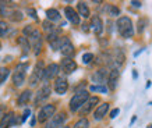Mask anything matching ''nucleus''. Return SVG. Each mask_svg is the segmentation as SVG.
I'll return each instance as SVG.
<instances>
[{
	"label": "nucleus",
	"mask_w": 152,
	"mask_h": 128,
	"mask_svg": "<svg viewBox=\"0 0 152 128\" xmlns=\"http://www.w3.org/2000/svg\"><path fill=\"white\" fill-rule=\"evenodd\" d=\"M24 38H27L28 43L31 46V49L34 50L35 56H38L42 50V43H43V39H42V33L39 32V29H37L32 25H27V27L23 29Z\"/></svg>",
	"instance_id": "obj_1"
},
{
	"label": "nucleus",
	"mask_w": 152,
	"mask_h": 128,
	"mask_svg": "<svg viewBox=\"0 0 152 128\" xmlns=\"http://www.w3.org/2000/svg\"><path fill=\"white\" fill-rule=\"evenodd\" d=\"M116 28H117V32L120 33V36L124 38V39H130V38L134 36V25L133 21L129 18V17H119L117 23H116Z\"/></svg>",
	"instance_id": "obj_2"
},
{
	"label": "nucleus",
	"mask_w": 152,
	"mask_h": 128,
	"mask_svg": "<svg viewBox=\"0 0 152 128\" xmlns=\"http://www.w3.org/2000/svg\"><path fill=\"white\" fill-rule=\"evenodd\" d=\"M29 67V64L28 63H20L15 70H14L13 73V84L14 87H23L24 82H25V77H27V70Z\"/></svg>",
	"instance_id": "obj_3"
},
{
	"label": "nucleus",
	"mask_w": 152,
	"mask_h": 128,
	"mask_svg": "<svg viewBox=\"0 0 152 128\" xmlns=\"http://www.w3.org/2000/svg\"><path fill=\"white\" fill-rule=\"evenodd\" d=\"M88 97H89V95H88L87 91H84V89L83 91H78L71 97V100H70V110L71 111H78L83 107L84 103L88 100Z\"/></svg>",
	"instance_id": "obj_4"
},
{
	"label": "nucleus",
	"mask_w": 152,
	"mask_h": 128,
	"mask_svg": "<svg viewBox=\"0 0 152 128\" xmlns=\"http://www.w3.org/2000/svg\"><path fill=\"white\" fill-rule=\"evenodd\" d=\"M43 71H45V65H43V61H38L35 68H34L31 77H29V85L31 87H35L43 79Z\"/></svg>",
	"instance_id": "obj_5"
},
{
	"label": "nucleus",
	"mask_w": 152,
	"mask_h": 128,
	"mask_svg": "<svg viewBox=\"0 0 152 128\" xmlns=\"http://www.w3.org/2000/svg\"><path fill=\"white\" fill-rule=\"evenodd\" d=\"M56 113V106L55 105H45L42 106L38 114V121L39 123H45L48 120H50Z\"/></svg>",
	"instance_id": "obj_6"
},
{
	"label": "nucleus",
	"mask_w": 152,
	"mask_h": 128,
	"mask_svg": "<svg viewBox=\"0 0 152 128\" xmlns=\"http://www.w3.org/2000/svg\"><path fill=\"white\" fill-rule=\"evenodd\" d=\"M50 85L49 84H45L42 88H39L38 89V92L35 93V99H34V103H35V106H39L41 103H43V102L46 100L48 97L50 96Z\"/></svg>",
	"instance_id": "obj_7"
},
{
	"label": "nucleus",
	"mask_w": 152,
	"mask_h": 128,
	"mask_svg": "<svg viewBox=\"0 0 152 128\" xmlns=\"http://www.w3.org/2000/svg\"><path fill=\"white\" fill-rule=\"evenodd\" d=\"M66 120H67V116H66L64 111L57 113V114H55L49 121H48V124H46V127L45 128H61L63 127V124L66 123Z\"/></svg>",
	"instance_id": "obj_8"
},
{
	"label": "nucleus",
	"mask_w": 152,
	"mask_h": 128,
	"mask_svg": "<svg viewBox=\"0 0 152 128\" xmlns=\"http://www.w3.org/2000/svg\"><path fill=\"white\" fill-rule=\"evenodd\" d=\"M59 70H60L59 64H56V63L49 64L46 68H45V71H43V79L42 81H45V84H48V81H50V79L57 77Z\"/></svg>",
	"instance_id": "obj_9"
},
{
	"label": "nucleus",
	"mask_w": 152,
	"mask_h": 128,
	"mask_svg": "<svg viewBox=\"0 0 152 128\" xmlns=\"http://www.w3.org/2000/svg\"><path fill=\"white\" fill-rule=\"evenodd\" d=\"M59 67L63 73L69 75V74H73L74 71L77 70V63H75L73 59H63Z\"/></svg>",
	"instance_id": "obj_10"
},
{
	"label": "nucleus",
	"mask_w": 152,
	"mask_h": 128,
	"mask_svg": "<svg viewBox=\"0 0 152 128\" xmlns=\"http://www.w3.org/2000/svg\"><path fill=\"white\" fill-rule=\"evenodd\" d=\"M119 78H120V71L119 70H112L110 73L107 74V89L110 91H116L117 88V84H119Z\"/></svg>",
	"instance_id": "obj_11"
},
{
	"label": "nucleus",
	"mask_w": 152,
	"mask_h": 128,
	"mask_svg": "<svg viewBox=\"0 0 152 128\" xmlns=\"http://www.w3.org/2000/svg\"><path fill=\"white\" fill-rule=\"evenodd\" d=\"M69 89V82L64 77H57L55 81V91L57 95H64Z\"/></svg>",
	"instance_id": "obj_12"
},
{
	"label": "nucleus",
	"mask_w": 152,
	"mask_h": 128,
	"mask_svg": "<svg viewBox=\"0 0 152 128\" xmlns=\"http://www.w3.org/2000/svg\"><path fill=\"white\" fill-rule=\"evenodd\" d=\"M96 103H99V97H96V96L88 97V100L85 102V103L83 105V107L80 109L81 116H85V114H88V113H91V110L95 107V105H96Z\"/></svg>",
	"instance_id": "obj_13"
},
{
	"label": "nucleus",
	"mask_w": 152,
	"mask_h": 128,
	"mask_svg": "<svg viewBox=\"0 0 152 128\" xmlns=\"http://www.w3.org/2000/svg\"><path fill=\"white\" fill-rule=\"evenodd\" d=\"M91 29L94 31L95 35H101L102 32H103V21L99 15H94L92 18H91Z\"/></svg>",
	"instance_id": "obj_14"
},
{
	"label": "nucleus",
	"mask_w": 152,
	"mask_h": 128,
	"mask_svg": "<svg viewBox=\"0 0 152 128\" xmlns=\"http://www.w3.org/2000/svg\"><path fill=\"white\" fill-rule=\"evenodd\" d=\"M14 124H15V116H14L13 111L6 113L0 120V128H10L13 127Z\"/></svg>",
	"instance_id": "obj_15"
},
{
	"label": "nucleus",
	"mask_w": 152,
	"mask_h": 128,
	"mask_svg": "<svg viewBox=\"0 0 152 128\" xmlns=\"http://www.w3.org/2000/svg\"><path fill=\"white\" fill-rule=\"evenodd\" d=\"M64 14H66V18L69 20L70 23L73 25H78L80 24V15L77 14V11L73 9V7H66L64 9Z\"/></svg>",
	"instance_id": "obj_16"
},
{
	"label": "nucleus",
	"mask_w": 152,
	"mask_h": 128,
	"mask_svg": "<svg viewBox=\"0 0 152 128\" xmlns=\"http://www.w3.org/2000/svg\"><path fill=\"white\" fill-rule=\"evenodd\" d=\"M91 78H92L94 82L99 84V85H103L107 81V73H106V70L101 68V70H98V71H95Z\"/></svg>",
	"instance_id": "obj_17"
},
{
	"label": "nucleus",
	"mask_w": 152,
	"mask_h": 128,
	"mask_svg": "<svg viewBox=\"0 0 152 128\" xmlns=\"http://www.w3.org/2000/svg\"><path fill=\"white\" fill-rule=\"evenodd\" d=\"M107 110H109V103H102V105H99L96 107V110L94 111V119L96 120V121H101L106 116Z\"/></svg>",
	"instance_id": "obj_18"
},
{
	"label": "nucleus",
	"mask_w": 152,
	"mask_h": 128,
	"mask_svg": "<svg viewBox=\"0 0 152 128\" xmlns=\"http://www.w3.org/2000/svg\"><path fill=\"white\" fill-rule=\"evenodd\" d=\"M74 52L75 50H74V46H73V43L70 42V39L60 47V53L64 56V59H71L74 56Z\"/></svg>",
	"instance_id": "obj_19"
},
{
	"label": "nucleus",
	"mask_w": 152,
	"mask_h": 128,
	"mask_svg": "<svg viewBox=\"0 0 152 128\" xmlns=\"http://www.w3.org/2000/svg\"><path fill=\"white\" fill-rule=\"evenodd\" d=\"M77 10H78V15L80 17H83V18H89V15H91V11H89V7L87 6V3H84V1H80L78 4H77Z\"/></svg>",
	"instance_id": "obj_20"
},
{
	"label": "nucleus",
	"mask_w": 152,
	"mask_h": 128,
	"mask_svg": "<svg viewBox=\"0 0 152 128\" xmlns=\"http://www.w3.org/2000/svg\"><path fill=\"white\" fill-rule=\"evenodd\" d=\"M31 96H32V92L27 89V91H24L21 95L18 96V99H17V105L18 106H25L28 102L31 100Z\"/></svg>",
	"instance_id": "obj_21"
},
{
	"label": "nucleus",
	"mask_w": 152,
	"mask_h": 128,
	"mask_svg": "<svg viewBox=\"0 0 152 128\" xmlns=\"http://www.w3.org/2000/svg\"><path fill=\"white\" fill-rule=\"evenodd\" d=\"M46 18L49 23H56V21H60V13L56 9H49L46 10Z\"/></svg>",
	"instance_id": "obj_22"
},
{
	"label": "nucleus",
	"mask_w": 152,
	"mask_h": 128,
	"mask_svg": "<svg viewBox=\"0 0 152 128\" xmlns=\"http://www.w3.org/2000/svg\"><path fill=\"white\" fill-rule=\"evenodd\" d=\"M67 41H69V38H67V36H59L57 39H56V41L50 42L52 49H53V50H60V47L64 45Z\"/></svg>",
	"instance_id": "obj_23"
},
{
	"label": "nucleus",
	"mask_w": 152,
	"mask_h": 128,
	"mask_svg": "<svg viewBox=\"0 0 152 128\" xmlns=\"http://www.w3.org/2000/svg\"><path fill=\"white\" fill-rule=\"evenodd\" d=\"M18 45L21 46V49H23V56H27L28 53H29V49H31V46H29V43H28L27 38H18Z\"/></svg>",
	"instance_id": "obj_24"
},
{
	"label": "nucleus",
	"mask_w": 152,
	"mask_h": 128,
	"mask_svg": "<svg viewBox=\"0 0 152 128\" xmlns=\"http://www.w3.org/2000/svg\"><path fill=\"white\" fill-rule=\"evenodd\" d=\"M43 31L46 32V35H50V33H53V32H56V31H59V28H56L55 25L52 23H49V21H43Z\"/></svg>",
	"instance_id": "obj_25"
},
{
	"label": "nucleus",
	"mask_w": 152,
	"mask_h": 128,
	"mask_svg": "<svg viewBox=\"0 0 152 128\" xmlns=\"http://www.w3.org/2000/svg\"><path fill=\"white\" fill-rule=\"evenodd\" d=\"M9 24L6 23V21H0V38H4L9 35Z\"/></svg>",
	"instance_id": "obj_26"
},
{
	"label": "nucleus",
	"mask_w": 152,
	"mask_h": 128,
	"mask_svg": "<svg viewBox=\"0 0 152 128\" xmlns=\"http://www.w3.org/2000/svg\"><path fill=\"white\" fill-rule=\"evenodd\" d=\"M107 14L110 17H117V15H120V9L115 4H109L107 6Z\"/></svg>",
	"instance_id": "obj_27"
},
{
	"label": "nucleus",
	"mask_w": 152,
	"mask_h": 128,
	"mask_svg": "<svg viewBox=\"0 0 152 128\" xmlns=\"http://www.w3.org/2000/svg\"><path fill=\"white\" fill-rule=\"evenodd\" d=\"M89 91L91 92H99V93H107V87L105 85H91L89 87Z\"/></svg>",
	"instance_id": "obj_28"
},
{
	"label": "nucleus",
	"mask_w": 152,
	"mask_h": 128,
	"mask_svg": "<svg viewBox=\"0 0 152 128\" xmlns=\"http://www.w3.org/2000/svg\"><path fill=\"white\" fill-rule=\"evenodd\" d=\"M88 127H89V121L85 117H83V119H80L77 123L74 124L73 128H88Z\"/></svg>",
	"instance_id": "obj_29"
},
{
	"label": "nucleus",
	"mask_w": 152,
	"mask_h": 128,
	"mask_svg": "<svg viewBox=\"0 0 152 128\" xmlns=\"http://www.w3.org/2000/svg\"><path fill=\"white\" fill-rule=\"evenodd\" d=\"M9 74H10V70L9 68H6V67H0V85L4 82L6 79H7Z\"/></svg>",
	"instance_id": "obj_30"
},
{
	"label": "nucleus",
	"mask_w": 152,
	"mask_h": 128,
	"mask_svg": "<svg viewBox=\"0 0 152 128\" xmlns=\"http://www.w3.org/2000/svg\"><path fill=\"white\" fill-rule=\"evenodd\" d=\"M147 24H148V21L145 18H140V21H138V33H142L144 29H145V27H147Z\"/></svg>",
	"instance_id": "obj_31"
},
{
	"label": "nucleus",
	"mask_w": 152,
	"mask_h": 128,
	"mask_svg": "<svg viewBox=\"0 0 152 128\" xmlns=\"http://www.w3.org/2000/svg\"><path fill=\"white\" fill-rule=\"evenodd\" d=\"M94 60V55L92 53H84L83 55V63L84 64H89Z\"/></svg>",
	"instance_id": "obj_32"
},
{
	"label": "nucleus",
	"mask_w": 152,
	"mask_h": 128,
	"mask_svg": "<svg viewBox=\"0 0 152 128\" xmlns=\"http://www.w3.org/2000/svg\"><path fill=\"white\" fill-rule=\"evenodd\" d=\"M27 14L31 17V18L34 20H38V15H37V10L32 9V7H29V9H27Z\"/></svg>",
	"instance_id": "obj_33"
},
{
	"label": "nucleus",
	"mask_w": 152,
	"mask_h": 128,
	"mask_svg": "<svg viewBox=\"0 0 152 128\" xmlns=\"http://www.w3.org/2000/svg\"><path fill=\"white\" fill-rule=\"evenodd\" d=\"M29 114H31V110H29V109L24 110V114H23V117H21V123H25V121H27V119L29 117Z\"/></svg>",
	"instance_id": "obj_34"
},
{
	"label": "nucleus",
	"mask_w": 152,
	"mask_h": 128,
	"mask_svg": "<svg viewBox=\"0 0 152 128\" xmlns=\"http://www.w3.org/2000/svg\"><path fill=\"white\" fill-rule=\"evenodd\" d=\"M119 113H120L119 109H113V110L110 111V119H116V117L119 116Z\"/></svg>",
	"instance_id": "obj_35"
},
{
	"label": "nucleus",
	"mask_w": 152,
	"mask_h": 128,
	"mask_svg": "<svg viewBox=\"0 0 152 128\" xmlns=\"http://www.w3.org/2000/svg\"><path fill=\"white\" fill-rule=\"evenodd\" d=\"M6 114V106L4 105H0V120H1V117Z\"/></svg>",
	"instance_id": "obj_36"
},
{
	"label": "nucleus",
	"mask_w": 152,
	"mask_h": 128,
	"mask_svg": "<svg viewBox=\"0 0 152 128\" xmlns=\"http://www.w3.org/2000/svg\"><path fill=\"white\" fill-rule=\"evenodd\" d=\"M131 6H133V7H137V9H141L142 3H141V1H131Z\"/></svg>",
	"instance_id": "obj_37"
},
{
	"label": "nucleus",
	"mask_w": 152,
	"mask_h": 128,
	"mask_svg": "<svg viewBox=\"0 0 152 128\" xmlns=\"http://www.w3.org/2000/svg\"><path fill=\"white\" fill-rule=\"evenodd\" d=\"M133 78L134 79H137V78H138V73H137V70H133Z\"/></svg>",
	"instance_id": "obj_38"
},
{
	"label": "nucleus",
	"mask_w": 152,
	"mask_h": 128,
	"mask_svg": "<svg viewBox=\"0 0 152 128\" xmlns=\"http://www.w3.org/2000/svg\"><path fill=\"white\" fill-rule=\"evenodd\" d=\"M142 52H144V49H140V50H137L135 53H134V57H137V56H138L140 53H142Z\"/></svg>",
	"instance_id": "obj_39"
},
{
	"label": "nucleus",
	"mask_w": 152,
	"mask_h": 128,
	"mask_svg": "<svg viewBox=\"0 0 152 128\" xmlns=\"http://www.w3.org/2000/svg\"><path fill=\"white\" fill-rule=\"evenodd\" d=\"M35 123H37V119H35V117H32V120H31V127H34V125H35Z\"/></svg>",
	"instance_id": "obj_40"
},
{
	"label": "nucleus",
	"mask_w": 152,
	"mask_h": 128,
	"mask_svg": "<svg viewBox=\"0 0 152 128\" xmlns=\"http://www.w3.org/2000/svg\"><path fill=\"white\" fill-rule=\"evenodd\" d=\"M152 85V81H147V88H151Z\"/></svg>",
	"instance_id": "obj_41"
},
{
	"label": "nucleus",
	"mask_w": 152,
	"mask_h": 128,
	"mask_svg": "<svg viewBox=\"0 0 152 128\" xmlns=\"http://www.w3.org/2000/svg\"><path fill=\"white\" fill-rule=\"evenodd\" d=\"M147 128H152V124H149V125H148V127Z\"/></svg>",
	"instance_id": "obj_42"
},
{
	"label": "nucleus",
	"mask_w": 152,
	"mask_h": 128,
	"mask_svg": "<svg viewBox=\"0 0 152 128\" xmlns=\"http://www.w3.org/2000/svg\"><path fill=\"white\" fill-rule=\"evenodd\" d=\"M64 128H70V127H64Z\"/></svg>",
	"instance_id": "obj_43"
}]
</instances>
